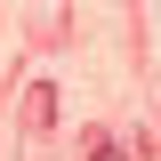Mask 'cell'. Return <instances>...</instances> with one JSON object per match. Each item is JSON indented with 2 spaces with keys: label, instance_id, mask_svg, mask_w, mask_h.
I'll use <instances>...</instances> for the list:
<instances>
[{
  "label": "cell",
  "instance_id": "obj_1",
  "mask_svg": "<svg viewBox=\"0 0 161 161\" xmlns=\"http://www.w3.org/2000/svg\"><path fill=\"white\" fill-rule=\"evenodd\" d=\"M89 161H129V153H121V145H97V153H89Z\"/></svg>",
  "mask_w": 161,
  "mask_h": 161
}]
</instances>
